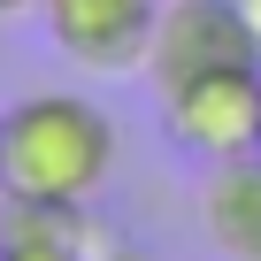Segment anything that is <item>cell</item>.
<instances>
[{"instance_id":"1","label":"cell","mask_w":261,"mask_h":261,"mask_svg":"<svg viewBox=\"0 0 261 261\" xmlns=\"http://www.w3.org/2000/svg\"><path fill=\"white\" fill-rule=\"evenodd\" d=\"M115 169V115L85 92H23L0 108V192L85 207Z\"/></svg>"},{"instance_id":"2","label":"cell","mask_w":261,"mask_h":261,"mask_svg":"<svg viewBox=\"0 0 261 261\" xmlns=\"http://www.w3.org/2000/svg\"><path fill=\"white\" fill-rule=\"evenodd\" d=\"M207 69H261V39H253L246 8L238 0H162L154 8V54H146L154 92L207 77Z\"/></svg>"},{"instance_id":"3","label":"cell","mask_w":261,"mask_h":261,"mask_svg":"<svg viewBox=\"0 0 261 261\" xmlns=\"http://www.w3.org/2000/svg\"><path fill=\"white\" fill-rule=\"evenodd\" d=\"M169 139L200 162H238L261 154V69H207L162 92Z\"/></svg>"},{"instance_id":"4","label":"cell","mask_w":261,"mask_h":261,"mask_svg":"<svg viewBox=\"0 0 261 261\" xmlns=\"http://www.w3.org/2000/svg\"><path fill=\"white\" fill-rule=\"evenodd\" d=\"M154 8L162 0H39L54 46L77 69H100V77L146 69V54H154Z\"/></svg>"},{"instance_id":"5","label":"cell","mask_w":261,"mask_h":261,"mask_svg":"<svg viewBox=\"0 0 261 261\" xmlns=\"http://www.w3.org/2000/svg\"><path fill=\"white\" fill-rule=\"evenodd\" d=\"M200 230L223 261H261V154L207 162L200 185Z\"/></svg>"},{"instance_id":"6","label":"cell","mask_w":261,"mask_h":261,"mask_svg":"<svg viewBox=\"0 0 261 261\" xmlns=\"http://www.w3.org/2000/svg\"><path fill=\"white\" fill-rule=\"evenodd\" d=\"M0 261H85V246H69V238H8Z\"/></svg>"},{"instance_id":"7","label":"cell","mask_w":261,"mask_h":261,"mask_svg":"<svg viewBox=\"0 0 261 261\" xmlns=\"http://www.w3.org/2000/svg\"><path fill=\"white\" fill-rule=\"evenodd\" d=\"M100 261H154V253H139V246H115V253H100Z\"/></svg>"},{"instance_id":"8","label":"cell","mask_w":261,"mask_h":261,"mask_svg":"<svg viewBox=\"0 0 261 261\" xmlns=\"http://www.w3.org/2000/svg\"><path fill=\"white\" fill-rule=\"evenodd\" d=\"M238 8H246V23H253V39H261V0H238Z\"/></svg>"},{"instance_id":"9","label":"cell","mask_w":261,"mask_h":261,"mask_svg":"<svg viewBox=\"0 0 261 261\" xmlns=\"http://www.w3.org/2000/svg\"><path fill=\"white\" fill-rule=\"evenodd\" d=\"M23 8H39V0H0V16H23Z\"/></svg>"}]
</instances>
